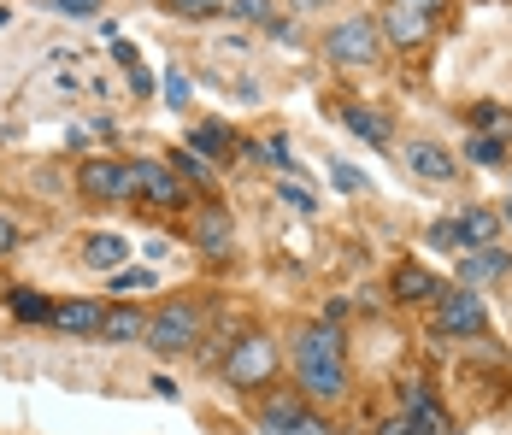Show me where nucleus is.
<instances>
[{"label":"nucleus","instance_id":"1","mask_svg":"<svg viewBox=\"0 0 512 435\" xmlns=\"http://www.w3.org/2000/svg\"><path fill=\"white\" fill-rule=\"evenodd\" d=\"M295 371H301V394L312 400H342L348 394V365H342V330L336 324H312L307 336H295Z\"/></svg>","mask_w":512,"mask_h":435},{"label":"nucleus","instance_id":"2","mask_svg":"<svg viewBox=\"0 0 512 435\" xmlns=\"http://www.w3.org/2000/svg\"><path fill=\"white\" fill-rule=\"evenodd\" d=\"M195 336H201V312L189 300H171V306H159L148 318V347L154 353H183Z\"/></svg>","mask_w":512,"mask_h":435},{"label":"nucleus","instance_id":"3","mask_svg":"<svg viewBox=\"0 0 512 435\" xmlns=\"http://www.w3.org/2000/svg\"><path fill=\"white\" fill-rule=\"evenodd\" d=\"M130 194H142V200L159 206V212L189 206V194H183V183H177V171L159 165V159H136V165H130Z\"/></svg>","mask_w":512,"mask_h":435},{"label":"nucleus","instance_id":"4","mask_svg":"<svg viewBox=\"0 0 512 435\" xmlns=\"http://www.w3.org/2000/svg\"><path fill=\"white\" fill-rule=\"evenodd\" d=\"M324 53L336 65H371L377 59V24L371 18H342L330 36H324Z\"/></svg>","mask_w":512,"mask_h":435},{"label":"nucleus","instance_id":"5","mask_svg":"<svg viewBox=\"0 0 512 435\" xmlns=\"http://www.w3.org/2000/svg\"><path fill=\"white\" fill-rule=\"evenodd\" d=\"M271 371H277V347H271L265 336L236 341V353H230V365H224V377H230L236 388H259Z\"/></svg>","mask_w":512,"mask_h":435},{"label":"nucleus","instance_id":"6","mask_svg":"<svg viewBox=\"0 0 512 435\" xmlns=\"http://www.w3.org/2000/svg\"><path fill=\"white\" fill-rule=\"evenodd\" d=\"M483 294L477 289H454L442 294V312H436V324H442V336H477L483 330Z\"/></svg>","mask_w":512,"mask_h":435},{"label":"nucleus","instance_id":"7","mask_svg":"<svg viewBox=\"0 0 512 435\" xmlns=\"http://www.w3.org/2000/svg\"><path fill=\"white\" fill-rule=\"evenodd\" d=\"M77 183H83V194H89V200L124 206V200H130V165H112V159H89Z\"/></svg>","mask_w":512,"mask_h":435},{"label":"nucleus","instance_id":"8","mask_svg":"<svg viewBox=\"0 0 512 435\" xmlns=\"http://www.w3.org/2000/svg\"><path fill=\"white\" fill-rule=\"evenodd\" d=\"M101 318H106L101 300H59L48 324L53 330H65V336H101Z\"/></svg>","mask_w":512,"mask_h":435},{"label":"nucleus","instance_id":"9","mask_svg":"<svg viewBox=\"0 0 512 435\" xmlns=\"http://www.w3.org/2000/svg\"><path fill=\"white\" fill-rule=\"evenodd\" d=\"M407 171L412 177H424V183H454V153L448 147H436V142H412L407 147Z\"/></svg>","mask_w":512,"mask_h":435},{"label":"nucleus","instance_id":"10","mask_svg":"<svg viewBox=\"0 0 512 435\" xmlns=\"http://www.w3.org/2000/svg\"><path fill=\"white\" fill-rule=\"evenodd\" d=\"M101 341H106V347H130V341H148V318H142V306H106Z\"/></svg>","mask_w":512,"mask_h":435},{"label":"nucleus","instance_id":"11","mask_svg":"<svg viewBox=\"0 0 512 435\" xmlns=\"http://www.w3.org/2000/svg\"><path fill=\"white\" fill-rule=\"evenodd\" d=\"M195 242L206 247V259H230V247H236V230H230L224 206H206L201 218H195Z\"/></svg>","mask_w":512,"mask_h":435},{"label":"nucleus","instance_id":"12","mask_svg":"<svg viewBox=\"0 0 512 435\" xmlns=\"http://www.w3.org/2000/svg\"><path fill=\"white\" fill-rule=\"evenodd\" d=\"M383 30H389V42H401V48H412V42H424L430 36V12H418V6H389L383 12Z\"/></svg>","mask_w":512,"mask_h":435},{"label":"nucleus","instance_id":"13","mask_svg":"<svg viewBox=\"0 0 512 435\" xmlns=\"http://www.w3.org/2000/svg\"><path fill=\"white\" fill-rule=\"evenodd\" d=\"M507 271V247H471L460 259V283L465 289H477V283H489V277H501Z\"/></svg>","mask_w":512,"mask_h":435},{"label":"nucleus","instance_id":"14","mask_svg":"<svg viewBox=\"0 0 512 435\" xmlns=\"http://www.w3.org/2000/svg\"><path fill=\"white\" fill-rule=\"evenodd\" d=\"M454 230H460V247H495L501 218H495V212H483V206H465L460 218H454Z\"/></svg>","mask_w":512,"mask_h":435},{"label":"nucleus","instance_id":"15","mask_svg":"<svg viewBox=\"0 0 512 435\" xmlns=\"http://www.w3.org/2000/svg\"><path fill=\"white\" fill-rule=\"evenodd\" d=\"M301 418H307V406H301L295 394H271V400H265V412H259V430L283 435V430H295Z\"/></svg>","mask_w":512,"mask_h":435},{"label":"nucleus","instance_id":"16","mask_svg":"<svg viewBox=\"0 0 512 435\" xmlns=\"http://www.w3.org/2000/svg\"><path fill=\"white\" fill-rule=\"evenodd\" d=\"M189 153H206V159H236V136L224 124H189Z\"/></svg>","mask_w":512,"mask_h":435},{"label":"nucleus","instance_id":"17","mask_svg":"<svg viewBox=\"0 0 512 435\" xmlns=\"http://www.w3.org/2000/svg\"><path fill=\"white\" fill-rule=\"evenodd\" d=\"M342 124L354 130L359 142H371V147L389 142V118H383V112H371V106H342Z\"/></svg>","mask_w":512,"mask_h":435},{"label":"nucleus","instance_id":"18","mask_svg":"<svg viewBox=\"0 0 512 435\" xmlns=\"http://www.w3.org/2000/svg\"><path fill=\"white\" fill-rule=\"evenodd\" d=\"M442 283L430 277V271H418V265H401L395 271V300H442Z\"/></svg>","mask_w":512,"mask_h":435},{"label":"nucleus","instance_id":"19","mask_svg":"<svg viewBox=\"0 0 512 435\" xmlns=\"http://www.w3.org/2000/svg\"><path fill=\"white\" fill-rule=\"evenodd\" d=\"M124 253H130L124 236H89V242H83V259H89L95 271H118V265H124Z\"/></svg>","mask_w":512,"mask_h":435},{"label":"nucleus","instance_id":"20","mask_svg":"<svg viewBox=\"0 0 512 435\" xmlns=\"http://www.w3.org/2000/svg\"><path fill=\"white\" fill-rule=\"evenodd\" d=\"M12 312H18L24 324H48V318H53V306L36 289H12Z\"/></svg>","mask_w":512,"mask_h":435},{"label":"nucleus","instance_id":"21","mask_svg":"<svg viewBox=\"0 0 512 435\" xmlns=\"http://www.w3.org/2000/svg\"><path fill=\"white\" fill-rule=\"evenodd\" d=\"M465 153H471V165H501V159H507L501 136H471V142H465Z\"/></svg>","mask_w":512,"mask_h":435},{"label":"nucleus","instance_id":"22","mask_svg":"<svg viewBox=\"0 0 512 435\" xmlns=\"http://www.w3.org/2000/svg\"><path fill=\"white\" fill-rule=\"evenodd\" d=\"M171 12H183V18H218V12H230V0H171Z\"/></svg>","mask_w":512,"mask_h":435},{"label":"nucleus","instance_id":"23","mask_svg":"<svg viewBox=\"0 0 512 435\" xmlns=\"http://www.w3.org/2000/svg\"><path fill=\"white\" fill-rule=\"evenodd\" d=\"M154 283H159L154 271H112V289H118V294H136V289L148 294Z\"/></svg>","mask_w":512,"mask_h":435},{"label":"nucleus","instance_id":"24","mask_svg":"<svg viewBox=\"0 0 512 435\" xmlns=\"http://www.w3.org/2000/svg\"><path fill=\"white\" fill-rule=\"evenodd\" d=\"M165 106H189V71H165Z\"/></svg>","mask_w":512,"mask_h":435},{"label":"nucleus","instance_id":"25","mask_svg":"<svg viewBox=\"0 0 512 435\" xmlns=\"http://www.w3.org/2000/svg\"><path fill=\"white\" fill-rule=\"evenodd\" d=\"M177 171H183V177H189V183H212V165H206L201 153H189V147H183V153H177Z\"/></svg>","mask_w":512,"mask_h":435},{"label":"nucleus","instance_id":"26","mask_svg":"<svg viewBox=\"0 0 512 435\" xmlns=\"http://www.w3.org/2000/svg\"><path fill=\"white\" fill-rule=\"evenodd\" d=\"M471 118H477V124H483L489 136H507V130H512V118H507V112H501V106H477Z\"/></svg>","mask_w":512,"mask_h":435},{"label":"nucleus","instance_id":"27","mask_svg":"<svg viewBox=\"0 0 512 435\" xmlns=\"http://www.w3.org/2000/svg\"><path fill=\"white\" fill-rule=\"evenodd\" d=\"M430 247H442V253H460V230H454V218L448 224H430V236H424Z\"/></svg>","mask_w":512,"mask_h":435},{"label":"nucleus","instance_id":"28","mask_svg":"<svg viewBox=\"0 0 512 435\" xmlns=\"http://www.w3.org/2000/svg\"><path fill=\"white\" fill-rule=\"evenodd\" d=\"M271 6H277V0H230V12H236V18H254V24L271 18Z\"/></svg>","mask_w":512,"mask_h":435},{"label":"nucleus","instance_id":"29","mask_svg":"<svg viewBox=\"0 0 512 435\" xmlns=\"http://www.w3.org/2000/svg\"><path fill=\"white\" fill-rule=\"evenodd\" d=\"M259 159H271V165H283V171L295 165V159H289V142H283V136H271V142H259Z\"/></svg>","mask_w":512,"mask_h":435},{"label":"nucleus","instance_id":"30","mask_svg":"<svg viewBox=\"0 0 512 435\" xmlns=\"http://www.w3.org/2000/svg\"><path fill=\"white\" fill-rule=\"evenodd\" d=\"M53 12H65V18H95L101 0H53Z\"/></svg>","mask_w":512,"mask_h":435},{"label":"nucleus","instance_id":"31","mask_svg":"<svg viewBox=\"0 0 512 435\" xmlns=\"http://www.w3.org/2000/svg\"><path fill=\"white\" fill-rule=\"evenodd\" d=\"M330 177H336V189H348V194H354V189H365V177H359L354 165H336Z\"/></svg>","mask_w":512,"mask_h":435},{"label":"nucleus","instance_id":"32","mask_svg":"<svg viewBox=\"0 0 512 435\" xmlns=\"http://www.w3.org/2000/svg\"><path fill=\"white\" fill-rule=\"evenodd\" d=\"M377 435H424V430H418L412 418H383V424H377Z\"/></svg>","mask_w":512,"mask_h":435},{"label":"nucleus","instance_id":"33","mask_svg":"<svg viewBox=\"0 0 512 435\" xmlns=\"http://www.w3.org/2000/svg\"><path fill=\"white\" fill-rule=\"evenodd\" d=\"M283 200H289V206H295V212H312V206H318V200H312V194L301 189V183H289V189H283Z\"/></svg>","mask_w":512,"mask_h":435},{"label":"nucleus","instance_id":"34","mask_svg":"<svg viewBox=\"0 0 512 435\" xmlns=\"http://www.w3.org/2000/svg\"><path fill=\"white\" fill-rule=\"evenodd\" d=\"M12 247H18V224H12V218H0V253H12Z\"/></svg>","mask_w":512,"mask_h":435},{"label":"nucleus","instance_id":"35","mask_svg":"<svg viewBox=\"0 0 512 435\" xmlns=\"http://www.w3.org/2000/svg\"><path fill=\"white\" fill-rule=\"evenodd\" d=\"M501 224H507V230H512V206H507V212H501Z\"/></svg>","mask_w":512,"mask_h":435},{"label":"nucleus","instance_id":"36","mask_svg":"<svg viewBox=\"0 0 512 435\" xmlns=\"http://www.w3.org/2000/svg\"><path fill=\"white\" fill-rule=\"evenodd\" d=\"M295 6H324V0H295Z\"/></svg>","mask_w":512,"mask_h":435},{"label":"nucleus","instance_id":"37","mask_svg":"<svg viewBox=\"0 0 512 435\" xmlns=\"http://www.w3.org/2000/svg\"><path fill=\"white\" fill-rule=\"evenodd\" d=\"M0 24H6V6H0Z\"/></svg>","mask_w":512,"mask_h":435},{"label":"nucleus","instance_id":"38","mask_svg":"<svg viewBox=\"0 0 512 435\" xmlns=\"http://www.w3.org/2000/svg\"><path fill=\"white\" fill-rule=\"evenodd\" d=\"M448 435H454V430H448Z\"/></svg>","mask_w":512,"mask_h":435}]
</instances>
